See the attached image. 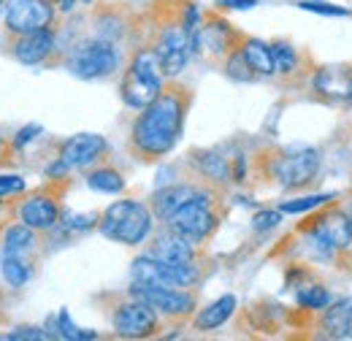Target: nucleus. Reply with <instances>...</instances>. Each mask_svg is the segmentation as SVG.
<instances>
[{"instance_id": "f257e3e1", "label": "nucleus", "mask_w": 352, "mask_h": 341, "mask_svg": "<svg viewBox=\"0 0 352 341\" xmlns=\"http://www.w3.org/2000/svg\"><path fill=\"white\" fill-rule=\"evenodd\" d=\"M187 114V95L184 89L168 87L155 98L141 114L135 117L131 128V146L144 160L166 157L182 138Z\"/></svg>"}, {"instance_id": "f03ea898", "label": "nucleus", "mask_w": 352, "mask_h": 341, "mask_svg": "<svg viewBox=\"0 0 352 341\" xmlns=\"http://www.w3.org/2000/svg\"><path fill=\"white\" fill-rule=\"evenodd\" d=\"M98 230L117 244L125 247H141L144 241L152 239L155 230V214L146 204L135 198H122L114 201L98 219Z\"/></svg>"}, {"instance_id": "7ed1b4c3", "label": "nucleus", "mask_w": 352, "mask_h": 341, "mask_svg": "<svg viewBox=\"0 0 352 341\" xmlns=\"http://www.w3.org/2000/svg\"><path fill=\"white\" fill-rule=\"evenodd\" d=\"M166 89V74L160 68V60L155 54V49H138L131 57L122 85H120V95L122 103L128 109H146L155 98H160V92Z\"/></svg>"}, {"instance_id": "20e7f679", "label": "nucleus", "mask_w": 352, "mask_h": 341, "mask_svg": "<svg viewBox=\"0 0 352 341\" xmlns=\"http://www.w3.org/2000/svg\"><path fill=\"white\" fill-rule=\"evenodd\" d=\"M65 68L82 82L109 79L120 68V49L114 41H106L98 36L79 41L76 46H71V52L65 57Z\"/></svg>"}, {"instance_id": "39448f33", "label": "nucleus", "mask_w": 352, "mask_h": 341, "mask_svg": "<svg viewBox=\"0 0 352 341\" xmlns=\"http://www.w3.org/2000/svg\"><path fill=\"white\" fill-rule=\"evenodd\" d=\"M320 166H322V155H320L317 146L293 144L271 160V176L285 190H301V187H307L317 179Z\"/></svg>"}, {"instance_id": "423d86ee", "label": "nucleus", "mask_w": 352, "mask_h": 341, "mask_svg": "<svg viewBox=\"0 0 352 341\" xmlns=\"http://www.w3.org/2000/svg\"><path fill=\"white\" fill-rule=\"evenodd\" d=\"M217 222H220V217L214 212V195L209 190H201L198 187L195 195L166 225L174 228L176 233H182L184 239L201 244V241H206L217 230Z\"/></svg>"}, {"instance_id": "0eeeda50", "label": "nucleus", "mask_w": 352, "mask_h": 341, "mask_svg": "<svg viewBox=\"0 0 352 341\" xmlns=\"http://www.w3.org/2000/svg\"><path fill=\"white\" fill-rule=\"evenodd\" d=\"M131 279L141 285H163V287H195L201 279V265L192 263H163L152 255H141L133 260Z\"/></svg>"}, {"instance_id": "6e6552de", "label": "nucleus", "mask_w": 352, "mask_h": 341, "mask_svg": "<svg viewBox=\"0 0 352 341\" xmlns=\"http://www.w3.org/2000/svg\"><path fill=\"white\" fill-rule=\"evenodd\" d=\"M131 298L144 300L146 306H152L160 317H187L195 311V293L184 290V287H163V285H141L131 282L128 290Z\"/></svg>"}, {"instance_id": "1a4fd4ad", "label": "nucleus", "mask_w": 352, "mask_h": 341, "mask_svg": "<svg viewBox=\"0 0 352 341\" xmlns=\"http://www.w3.org/2000/svg\"><path fill=\"white\" fill-rule=\"evenodd\" d=\"M152 49H155V54H157V60H160V68H163L166 79H176V76L187 68L190 57L195 54V49H192V36H190L179 22H176V25H166V28L157 33Z\"/></svg>"}, {"instance_id": "9d476101", "label": "nucleus", "mask_w": 352, "mask_h": 341, "mask_svg": "<svg viewBox=\"0 0 352 341\" xmlns=\"http://www.w3.org/2000/svg\"><path fill=\"white\" fill-rule=\"evenodd\" d=\"M52 22H54L52 0H8L6 3V30L14 36L44 30V28H52Z\"/></svg>"}, {"instance_id": "9b49d317", "label": "nucleus", "mask_w": 352, "mask_h": 341, "mask_svg": "<svg viewBox=\"0 0 352 341\" xmlns=\"http://www.w3.org/2000/svg\"><path fill=\"white\" fill-rule=\"evenodd\" d=\"M157 311L152 306H146L144 300L131 298L120 303L111 314V328L117 336L122 339H146L157 331Z\"/></svg>"}, {"instance_id": "f8f14e48", "label": "nucleus", "mask_w": 352, "mask_h": 341, "mask_svg": "<svg viewBox=\"0 0 352 341\" xmlns=\"http://www.w3.org/2000/svg\"><path fill=\"white\" fill-rule=\"evenodd\" d=\"M109 144L103 135L98 133H79V135H71L68 141H63L60 146V163L68 170H82L95 166L103 155H106Z\"/></svg>"}, {"instance_id": "ddd939ff", "label": "nucleus", "mask_w": 352, "mask_h": 341, "mask_svg": "<svg viewBox=\"0 0 352 341\" xmlns=\"http://www.w3.org/2000/svg\"><path fill=\"white\" fill-rule=\"evenodd\" d=\"M311 89L333 103H352V68L350 65H322L311 76Z\"/></svg>"}, {"instance_id": "4468645a", "label": "nucleus", "mask_w": 352, "mask_h": 341, "mask_svg": "<svg viewBox=\"0 0 352 341\" xmlns=\"http://www.w3.org/2000/svg\"><path fill=\"white\" fill-rule=\"evenodd\" d=\"M309 225L342 255L352 250V222L344 209H325L320 217L309 219Z\"/></svg>"}, {"instance_id": "2eb2a0df", "label": "nucleus", "mask_w": 352, "mask_h": 341, "mask_svg": "<svg viewBox=\"0 0 352 341\" xmlns=\"http://www.w3.org/2000/svg\"><path fill=\"white\" fill-rule=\"evenodd\" d=\"M233 41H236V33H233V28L228 22L209 19V22H201L198 33L192 36V49L195 52H204L209 57H225L233 49H239Z\"/></svg>"}, {"instance_id": "dca6fc26", "label": "nucleus", "mask_w": 352, "mask_h": 341, "mask_svg": "<svg viewBox=\"0 0 352 341\" xmlns=\"http://www.w3.org/2000/svg\"><path fill=\"white\" fill-rule=\"evenodd\" d=\"M16 219L28 228H33L36 233L38 230H52L57 222H60V204L57 198L44 195V192H36L30 198H25L16 209Z\"/></svg>"}, {"instance_id": "f3484780", "label": "nucleus", "mask_w": 352, "mask_h": 341, "mask_svg": "<svg viewBox=\"0 0 352 341\" xmlns=\"http://www.w3.org/2000/svg\"><path fill=\"white\" fill-rule=\"evenodd\" d=\"M146 255L157 257L163 263H192L198 252H195V241L184 239L182 233H176L174 228H163L157 236H152V244L146 250Z\"/></svg>"}, {"instance_id": "a211bd4d", "label": "nucleus", "mask_w": 352, "mask_h": 341, "mask_svg": "<svg viewBox=\"0 0 352 341\" xmlns=\"http://www.w3.org/2000/svg\"><path fill=\"white\" fill-rule=\"evenodd\" d=\"M54 46H57L54 33L49 28H44V30H33V33L16 36V41L11 43V54L22 65H41L44 60H49Z\"/></svg>"}, {"instance_id": "6ab92c4d", "label": "nucleus", "mask_w": 352, "mask_h": 341, "mask_svg": "<svg viewBox=\"0 0 352 341\" xmlns=\"http://www.w3.org/2000/svg\"><path fill=\"white\" fill-rule=\"evenodd\" d=\"M195 190H198V187H192V184H168V187H160V190L152 195V201H149V209L155 214V219L168 222V219L195 195Z\"/></svg>"}, {"instance_id": "aec40b11", "label": "nucleus", "mask_w": 352, "mask_h": 341, "mask_svg": "<svg viewBox=\"0 0 352 341\" xmlns=\"http://www.w3.org/2000/svg\"><path fill=\"white\" fill-rule=\"evenodd\" d=\"M322 331L328 339H350L352 333V296H344L339 300H331L322 309V320H320Z\"/></svg>"}, {"instance_id": "412c9836", "label": "nucleus", "mask_w": 352, "mask_h": 341, "mask_svg": "<svg viewBox=\"0 0 352 341\" xmlns=\"http://www.w3.org/2000/svg\"><path fill=\"white\" fill-rule=\"evenodd\" d=\"M236 296H220L217 300H212L209 306H204L198 314H195V328L198 331H204V333H209V331H217L222 328L230 317H233V311H236Z\"/></svg>"}, {"instance_id": "4be33fe9", "label": "nucleus", "mask_w": 352, "mask_h": 341, "mask_svg": "<svg viewBox=\"0 0 352 341\" xmlns=\"http://www.w3.org/2000/svg\"><path fill=\"white\" fill-rule=\"evenodd\" d=\"M239 52L244 57V63L250 65V71L255 76H274V54H271V43L261 38H244L239 43Z\"/></svg>"}, {"instance_id": "5701e85b", "label": "nucleus", "mask_w": 352, "mask_h": 341, "mask_svg": "<svg viewBox=\"0 0 352 341\" xmlns=\"http://www.w3.org/2000/svg\"><path fill=\"white\" fill-rule=\"evenodd\" d=\"M0 276H3V282H6L11 290H22V287L30 282L33 268H30V263L25 260V255L0 252Z\"/></svg>"}, {"instance_id": "b1692460", "label": "nucleus", "mask_w": 352, "mask_h": 341, "mask_svg": "<svg viewBox=\"0 0 352 341\" xmlns=\"http://www.w3.org/2000/svg\"><path fill=\"white\" fill-rule=\"evenodd\" d=\"M38 244L36 239V230L28 228V225H11L6 233H3V252H11V255H28L33 252Z\"/></svg>"}, {"instance_id": "393cba45", "label": "nucleus", "mask_w": 352, "mask_h": 341, "mask_svg": "<svg viewBox=\"0 0 352 341\" xmlns=\"http://www.w3.org/2000/svg\"><path fill=\"white\" fill-rule=\"evenodd\" d=\"M87 187L103 195H120L125 190V176L117 168H95L87 173Z\"/></svg>"}, {"instance_id": "a878e982", "label": "nucleus", "mask_w": 352, "mask_h": 341, "mask_svg": "<svg viewBox=\"0 0 352 341\" xmlns=\"http://www.w3.org/2000/svg\"><path fill=\"white\" fill-rule=\"evenodd\" d=\"M301 244H304V252H307L314 263H336L339 260V252L311 228V225H307L304 228V236H301Z\"/></svg>"}, {"instance_id": "bb28decb", "label": "nucleus", "mask_w": 352, "mask_h": 341, "mask_svg": "<svg viewBox=\"0 0 352 341\" xmlns=\"http://www.w3.org/2000/svg\"><path fill=\"white\" fill-rule=\"evenodd\" d=\"M271 54H274V71L279 76H293L301 68V57L298 49L287 41H274L271 43Z\"/></svg>"}, {"instance_id": "cd10ccee", "label": "nucleus", "mask_w": 352, "mask_h": 341, "mask_svg": "<svg viewBox=\"0 0 352 341\" xmlns=\"http://www.w3.org/2000/svg\"><path fill=\"white\" fill-rule=\"evenodd\" d=\"M49 333H52V339H68V341H92L98 339V333L95 331H82V328H76L74 322H71V314L63 309L54 320H49Z\"/></svg>"}, {"instance_id": "c85d7f7f", "label": "nucleus", "mask_w": 352, "mask_h": 341, "mask_svg": "<svg viewBox=\"0 0 352 341\" xmlns=\"http://www.w3.org/2000/svg\"><path fill=\"white\" fill-rule=\"evenodd\" d=\"M195 166L212 182H228L230 179V160L222 157L220 152H201L195 157Z\"/></svg>"}, {"instance_id": "c756f323", "label": "nucleus", "mask_w": 352, "mask_h": 341, "mask_svg": "<svg viewBox=\"0 0 352 341\" xmlns=\"http://www.w3.org/2000/svg\"><path fill=\"white\" fill-rule=\"evenodd\" d=\"M331 201H336V192H317V195H304V198H290V201H282V204H279V212L307 214V212H314V209L328 206Z\"/></svg>"}, {"instance_id": "7c9ffc66", "label": "nucleus", "mask_w": 352, "mask_h": 341, "mask_svg": "<svg viewBox=\"0 0 352 341\" xmlns=\"http://www.w3.org/2000/svg\"><path fill=\"white\" fill-rule=\"evenodd\" d=\"M296 300H298V306L301 309H309V311H320V309H325L328 303H331V293H328V287L325 285H301L298 290H296Z\"/></svg>"}, {"instance_id": "2f4dec72", "label": "nucleus", "mask_w": 352, "mask_h": 341, "mask_svg": "<svg viewBox=\"0 0 352 341\" xmlns=\"http://www.w3.org/2000/svg\"><path fill=\"white\" fill-rule=\"evenodd\" d=\"M225 74H228L233 82H252V79H258V76L250 71V65L244 63V57H241V52H239V49H233V52L228 54Z\"/></svg>"}, {"instance_id": "473e14b6", "label": "nucleus", "mask_w": 352, "mask_h": 341, "mask_svg": "<svg viewBox=\"0 0 352 341\" xmlns=\"http://www.w3.org/2000/svg\"><path fill=\"white\" fill-rule=\"evenodd\" d=\"M279 222H282V212H279V209H263V212H258L252 217V230H255V233H268V230H274Z\"/></svg>"}, {"instance_id": "72a5a7b5", "label": "nucleus", "mask_w": 352, "mask_h": 341, "mask_svg": "<svg viewBox=\"0 0 352 341\" xmlns=\"http://www.w3.org/2000/svg\"><path fill=\"white\" fill-rule=\"evenodd\" d=\"M304 11L311 14H322V16H350V8H342V6H331V3H320V0H301L298 3Z\"/></svg>"}, {"instance_id": "f704fd0d", "label": "nucleus", "mask_w": 352, "mask_h": 341, "mask_svg": "<svg viewBox=\"0 0 352 341\" xmlns=\"http://www.w3.org/2000/svg\"><path fill=\"white\" fill-rule=\"evenodd\" d=\"M98 214H68L65 217V228L71 233H87L92 228H98Z\"/></svg>"}, {"instance_id": "c9c22d12", "label": "nucleus", "mask_w": 352, "mask_h": 341, "mask_svg": "<svg viewBox=\"0 0 352 341\" xmlns=\"http://www.w3.org/2000/svg\"><path fill=\"white\" fill-rule=\"evenodd\" d=\"M25 192V179L16 173H0V198H11Z\"/></svg>"}, {"instance_id": "e433bc0d", "label": "nucleus", "mask_w": 352, "mask_h": 341, "mask_svg": "<svg viewBox=\"0 0 352 341\" xmlns=\"http://www.w3.org/2000/svg\"><path fill=\"white\" fill-rule=\"evenodd\" d=\"M201 22H204V19H201L198 6L187 3V6H184V11H182V22H179V25H182V28H184L190 36H195V33H198V28H201Z\"/></svg>"}, {"instance_id": "4c0bfd02", "label": "nucleus", "mask_w": 352, "mask_h": 341, "mask_svg": "<svg viewBox=\"0 0 352 341\" xmlns=\"http://www.w3.org/2000/svg\"><path fill=\"white\" fill-rule=\"evenodd\" d=\"M3 339H11V341H22V339L44 341V339H52V333H44L41 328H16L14 333H8V336H3Z\"/></svg>"}, {"instance_id": "58836bf2", "label": "nucleus", "mask_w": 352, "mask_h": 341, "mask_svg": "<svg viewBox=\"0 0 352 341\" xmlns=\"http://www.w3.org/2000/svg\"><path fill=\"white\" fill-rule=\"evenodd\" d=\"M38 133H41V125H25V128L16 133V138L11 141V146H14V149H25L30 141H36Z\"/></svg>"}, {"instance_id": "ea45409f", "label": "nucleus", "mask_w": 352, "mask_h": 341, "mask_svg": "<svg viewBox=\"0 0 352 341\" xmlns=\"http://www.w3.org/2000/svg\"><path fill=\"white\" fill-rule=\"evenodd\" d=\"M222 8H236V11H247V8H255L258 0H217Z\"/></svg>"}, {"instance_id": "a19ab883", "label": "nucleus", "mask_w": 352, "mask_h": 341, "mask_svg": "<svg viewBox=\"0 0 352 341\" xmlns=\"http://www.w3.org/2000/svg\"><path fill=\"white\" fill-rule=\"evenodd\" d=\"M57 6H60L63 11H74V6H76V0H57Z\"/></svg>"}, {"instance_id": "79ce46f5", "label": "nucleus", "mask_w": 352, "mask_h": 341, "mask_svg": "<svg viewBox=\"0 0 352 341\" xmlns=\"http://www.w3.org/2000/svg\"><path fill=\"white\" fill-rule=\"evenodd\" d=\"M344 212H347V217H350V222H352V201H350V206H347Z\"/></svg>"}, {"instance_id": "37998d69", "label": "nucleus", "mask_w": 352, "mask_h": 341, "mask_svg": "<svg viewBox=\"0 0 352 341\" xmlns=\"http://www.w3.org/2000/svg\"><path fill=\"white\" fill-rule=\"evenodd\" d=\"M0 152H3V138H0Z\"/></svg>"}, {"instance_id": "c03bdc74", "label": "nucleus", "mask_w": 352, "mask_h": 341, "mask_svg": "<svg viewBox=\"0 0 352 341\" xmlns=\"http://www.w3.org/2000/svg\"><path fill=\"white\" fill-rule=\"evenodd\" d=\"M0 6H6V0H0Z\"/></svg>"}, {"instance_id": "a18cd8bd", "label": "nucleus", "mask_w": 352, "mask_h": 341, "mask_svg": "<svg viewBox=\"0 0 352 341\" xmlns=\"http://www.w3.org/2000/svg\"><path fill=\"white\" fill-rule=\"evenodd\" d=\"M52 3H54V6H57V0H52Z\"/></svg>"}, {"instance_id": "49530a36", "label": "nucleus", "mask_w": 352, "mask_h": 341, "mask_svg": "<svg viewBox=\"0 0 352 341\" xmlns=\"http://www.w3.org/2000/svg\"><path fill=\"white\" fill-rule=\"evenodd\" d=\"M85 3H92V0H85Z\"/></svg>"}]
</instances>
